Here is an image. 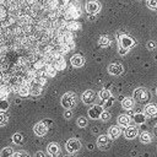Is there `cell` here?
Returning a JSON list of instances; mask_svg holds the SVG:
<instances>
[{
  "label": "cell",
  "instance_id": "obj_19",
  "mask_svg": "<svg viewBox=\"0 0 157 157\" xmlns=\"http://www.w3.org/2000/svg\"><path fill=\"white\" fill-rule=\"evenodd\" d=\"M56 67L54 66V65H50V64H47V66H45V69H44V72L49 76V77H53V76H55L56 75Z\"/></svg>",
  "mask_w": 157,
  "mask_h": 157
},
{
  "label": "cell",
  "instance_id": "obj_25",
  "mask_svg": "<svg viewBox=\"0 0 157 157\" xmlns=\"http://www.w3.org/2000/svg\"><path fill=\"white\" fill-rule=\"evenodd\" d=\"M12 155H13V151L11 147H4L0 151V157H12Z\"/></svg>",
  "mask_w": 157,
  "mask_h": 157
},
{
  "label": "cell",
  "instance_id": "obj_5",
  "mask_svg": "<svg viewBox=\"0 0 157 157\" xmlns=\"http://www.w3.org/2000/svg\"><path fill=\"white\" fill-rule=\"evenodd\" d=\"M65 147H66V151L69 152V153H75V152H77L80 148H81V142H80V140L78 139H70L67 142H66V145H65Z\"/></svg>",
  "mask_w": 157,
  "mask_h": 157
},
{
  "label": "cell",
  "instance_id": "obj_30",
  "mask_svg": "<svg viewBox=\"0 0 157 157\" xmlns=\"http://www.w3.org/2000/svg\"><path fill=\"white\" fill-rule=\"evenodd\" d=\"M134 120H135V123H137V124H142V123L145 121V115H144L142 113H136V114L134 115Z\"/></svg>",
  "mask_w": 157,
  "mask_h": 157
},
{
  "label": "cell",
  "instance_id": "obj_8",
  "mask_svg": "<svg viewBox=\"0 0 157 157\" xmlns=\"http://www.w3.org/2000/svg\"><path fill=\"white\" fill-rule=\"evenodd\" d=\"M102 113H103V108H102L101 105H98V104H94V105H92V107L88 109V117L92 118V119H98V118H101Z\"/></svg>",
  "mask_w": 157,
  "mask_h": 157
},
{
  "label": "cell",
  "instance_id": "obj_43",
  "mask_svg": "<svg viewBox=\"0 0 157 157\" xmlns=\"http://www.w3.org/2000/svg\"><path fill=\"white\" fill-rule=\"evenodd\" d=\"M112 102H113V99H112V98H109V102H107V104H105V107H109V105L112 104Z\"/></svg>",
  "mask_w": 157,
  "mask_h": 157
},
{
  "label": "cell",
  "instance_id": "obj_22",
  "mask_svg": "<svg viewBox=\"0 0 157 157\" xmlns=\"http://www.w3.org/2000/svg\"><path fill=\"white\" fill-rule=\"evenodd\" d=\"M121 105L124 109H131L134 107V99L130 98V97H126L121 101Z\"/></svg>",
  "mask_w": 157,
  "mask_h": 157
},
{
  "label": "cell",
  "instance_id": "obj_23",
  "mask_svg": "<svg viewBox=\"0 0 157 157\" xmlns=\"http://www.w3.org/2000/svg\"><path fill=\"white\" fill-rule=\"evenodd\" d=\"M12 141H13V144H16V145H22V144L25 142V136H23V134L16 132V134L12 136Z\"/></svg>",
  "mask_w": 157,
  "mask_h": 157
},
{
  "label": "cell",
  "instance_id": "obj_16",
  "mask_svg": "<svg viewBox=\"0 0 157 157\" xmlns=\"http://www.w3.org/2000/svg\"><path fill=\"white\" fill-rule=\"evenodd\" d=\"M130 121H131V119H130V117L126 115V114H123V115H120V117L118 118V123H119V125H121V126H129V125H130Z\"/></svg>",
  "mask_w": 157,
  "mask_h": 157
},
{
  "label": "cell",
  "instance_id": "obj_14",
  "mask_svg": "<svg viewBox=\"0 0 157 157\" xmlns=\"http://www.w3.org/2000/svg\"><path fill=\"white\" fill-rule=\"evenodd\" d=\"M124 135H125L126 139H134V137H136L137 136V128L130 126V125L126 126V129L124 131Z\"/></svg>",
  "mask_w": 157,
  "mask_h": 157
},
{
  "label": "cell",
  "instance_id": "obj_31",
  "mask_svg": "<svg viewBox=\"0 0 157 157\" xmlns=\"http://www.w3.org/2000/svg\"><path fill=\"white\" fill-rule=\"evenodd\" d=\"M9 105H10V104H9V102H7L5 98H1V99H0V110H2V112H4V110H7V109H9Z\"/></svg>",
  "mask_w": 157,
  "mask_h": 157
},
{
  "label": "cell",
  "instance_id": "obj_45",
  "mask_svg": "<svg viewBox=\"0 0 157 157\" xmlns=\"http://www.w3.org/2000/svg\"><path fill=\"white\" fill-rule=\"evenodd\" d=\"M156 130H157V124H156Z\"/></svg>",
  "mask_w": 157,
  "mask_h": 157
},
{
  "label": "cell",
  "instance_id": "obj_1",
  "mask_svg": "<svg viewBox=\"0 0 157 157\" xmlns=\"http://www.w3.org/2000/svg\"><path fill=\"white\" fill-rule=\"evenodd\" d=\"M81 15V6L77 0H71L69 5L64 10V18L65 21H74Z\"/></svg>",
  "mask_w": 157,
  "mask_h": 157
},
{
  "label": "cell",
  "instance_id": "obj_42",
  "mask_svg": "<svg viewBox=\"0 0 157 157\" xmlns=\"http://www.w3.org/2000/svg\"><path fill=\"white\" fill-rule=\"evenodd\" d=\"M34 157H45V155L42 152V151H38L37 153H36V156Z\"/></svg>",
  "mask_w": 157,
  "mask_h": 157
},
{
  "label": "cell",
  "instance_id": "obj_6",
  "mask_svg": "<svg viewBox=\"0 0 157 157\" xmlns=\"http://www.w3.org/2000/svg\"><path fill=\"white\" fill-rule=\"evenodd\" d=\"M134 45H135V40H134V38H131V37L128 36V34L119 36V47L130 49V48H132Z\"/></svg>",
  "mask_w": 157,
  "mask_h": 157
},
{
  "label": "cell",
  "instance_id": "obj_20",
  "mask_svg": "<svg viewBox=\"0 0 157 157\" xmlns=\"http://www.w3.org/2000/svg\"><path fill=\"white\" fill-rule=\"evenodd\" d=\"M66 27H67V29H70V31H78V29H81V25L77 22V21H67V23H66Z\"/></svg>",
  "mask_w": 157,
  "mask_h": 157
},
{
  "label": "cell",
  "instance_id": "obj_27",
  "mask_svg": "<svg viewBox=\"0 0 157 157\" xmlns=\"http://www.w3.org/2000/svg\"><path fill=\"white\" fill-rule=\"evenodd\" d=\"M98 44L101 47H108L110 44V40H109V38L107 36H101L99 39H98Z\"/></svg>",
  "mask_w": 157,
  "mask_h": 157
},
{
  "label": "cell",
  "instance_id": "obj_21",
  "mask_svg": "<svg viewBox=\"0 0 157 157\" xmlns=\"http://www.w3.org/2000/svg\"><path fill=\"white\" fill-rule=\"evenodd\" d=\"M17 92H18L20 96L26 97V96H28V94L31 93V87L27 86V85H22V86L18 87V91H17Z\"/></svg>",
  "mask_w": 157,
  "mask_h": 157
},
{
  "label": "cell",
  "instance_id": "obj_40",
  "mask_svg": "<svg viewBox=\"0 0 157 157\" xmlns=\"http://www.w3.org/2000/svg\"><path fill=\"white\" fill-rule=\"evenodd\" d=\"M72 117V112L70 110V109H66L65 112H64V118L65 119H70Z\"/></svg>",
  "mask_w": 157,
  "mask_h": 157
},
{
  "label": "cell",
  "instance_id": "obj_17",
  "mask_svg": "<svg viewBox=\"0 0 157 157\" xmlns=\"http://www.w3.org/2000/svg\"><path fill=\"white\" fill-rule=\"evenodd\" d=\"M145 113L150 117H155L157 114V105L156 104H147L145 108Z\"/></svg>",
  "mask_w": 157,
  "mask_h": 157
},
{
  "label": "cell",
  "instance_id": "obj_9",
  "mask_svg": "<svg viewBox=\"0 0 157 157\" xmlns=\"http://www.w3.org/2000/svg\"><path fill=\"white\" fill-rule=\"evenodd\" d=\"M96 99V93L92 90H87L82 93V102L85 104H92Z\"/></svg>",
  "mask_w": 157,
  "mask_h": 157
},
{
  "label": "cell",
  "instance_id": "obj_15",
  "mask_svg": "<svg viewBox=\"0 0 157 157\" xmlns=\"http://www.w3.org/2000/svg\"><path fill=\"white\" fill-rule=\"evenodd\" d=\"M108 135H109L112 139H117V137L120 135V128L117 126V125L110 126L109 130H108Z\"/></svg>",
  "mask_w": 157,
  "mask_h": 157
},
{
  "label": "cell",
  "instance_id": "obj_33",
  "mask_svg": "<svg viewBox=\"0 0 157 157\" xmlns=\"http://www.w3.org/2000/svg\"><path fill=\"white\" fill-rule=\"evenodd\" d=\"M77 125H78L80 128H85V126H87V119H86L85 117H80V118L77 119Z\"/></svg>",
  "mask_w": 157,
  "mask_h": 157
},
{
  "label": "cell",
  "instance_id": "obj_11",
  "mask_svg": "<svg viewBox=\"0 0 157 157\" xmlns=\"http://www.w3.org/2000/svg\"><path fill=\"white\" fill-rule=\"evenodd\" d=\"M123 70H124L123 69V65L121 64H118V63H113V64H110L108 66V72L112 74V75H115V76L120 75L123 72Z\"/></svg>",
  "mask_w": 157,
  "mask_h": 157
},
{
  "label": "cell",
  "instance_id": "obj_2",
  "mask_svg": "<svg viewBox=\"0 0 157 157\" xmlns=\"http://www.w3.org/2000/svg\"><path fill=\"white\" fill-rule=\"evenodd\" d=\"M76 103V96L74 92H66L61 97V105L65 109H71Z\"/></svg>",
  "mask_w": 157,
  "mask_h": 157
},
{
  "label": "cell",
  "instance_id": "obj_3",
  "mask_svg": "<svg viewBox=\"0 0 157 157\" xmlns=\"http://www.w3.org/2000/svg\"><path fill=\"white\" fill-rule=\"evenodd\" d=\"M134 99H136L140 103H145L150 99V92L144 87H139L134 91Z\"/></svg>",
  "mask_w": 157,
  "mask_h": 157
},
{
  "label": "cell",
  "instance_id": "obj_28",
  "mask_svg": "<svg viewBox=\"0 0 157 157\" xmlns=\"http://www.w3.org/2000/svg\"><path fill=\"white\" fill-rule=\"evenodd\" d=\"M10 93V88L5 85H0V97L1 98H6Z\"/></svg>",
  "mask_w": 157,
  "mask_h": 157
},
{
  "label": "cell",
  "instance_id": "obj_24",
  "mask_svg": "<svg viewBox=\"0 0 157 157\" xmlns=\"http://www.w3.org/2000/svg\"><path fill=\"white\" fill-rule=\"evenodd\" d=\"M140 140H141L144 144H148V142H151V140H152V135H151L150 132H147V131H144V132L140 135Z\"/></svg>",
  "mask_w": 157,
  "mask_h": 157
},
{
  "label": "cell",
  "instance_id": "obj_32",
  "mask_svg": "<svg viewBox=\"0 0 157 157\" xmlns=\"http://www.w3.org/2000/svg\"><path fill=\"white\" fill-rule=\"evenodd\" d=\"M69 2H70L69 0H58V10H65Z\"/></svg>",
  "mask_w": 157,
  "mask_h": 157
},
{
  "label": "cell",
  "instance_id": "obj_41",
  "mask_svg": "<svg viewBox=\"0 0 157 157\" xmlns=\"http://www.w3.org/2000/svg\"><path fill=\"white\" fill-rule=\"evenodd\" d=\"M126 53H128V49H126V48L119 47V54H120V55H125Z\"/></svg>",
  "mask_w": 157,
  "mask_h": 157
},
{
  "label": "cell",
  "instance_id": "obj_4",
  "mask_svg": "<svg viewBox=\"0 0 157 157\" xmlns=\"http://www.w3.org/2000/svg\"><path fill=\"white\" fill-rule=\"evenodd\" d=\"M101 11V4L97 0H88L86 2V12L88 15H97Z\"/></svg>",
  "mask_w": 157,
  "mask_h": 157
},
{
  "label": "cell",
  "instance_id": "obj_38",
  "mask_svg": "<svg viewBox=\"0 0 157 157\" xmlns=\"http://www.w3.org/2000/svg\"><path fill=\"white\" fill-rule=\"evenodd\" d=\"M109 118H110V114H109L108 112H103V113H102V115H101V119H102L103 121L109 120Z\"/></svg>",
  "mask_w": 157,
  "mask_h": 157
},
{
  "label": "cell",
  "instance_id": "obj_13",
  "mask_svg": "<svg viewBox=\"0 0 157 157\" xmlns=\"http://www.w3.org/2000/svg\"><path fill=\"white\" fill-rule=\"evenodd\" d=\"M47 151H48V153H49L50 156L56 157V156H59V153H60V146H59L56 142H52V144L48 145Z\"/></svg>",
  "mask_w": 157,
  "mask_h": 157
},
{
  "label": "cell",
  "instance_id": "obj_34",
  "mask_svg": "<svg viewBox=\"0 0 157 157\" xmlns=\"http://www.w3.org/2000/svg\"><path fill=\"white\" fill-rule=\"evenodd\" d=\"M147 6L152 10H157V0H146Z\"/></svg>",
  "mask_w": 157,
  "mask_h": 157
},
{
  "label": "cell",
  "instance_id": "obj_7",
  "mask_svg": "<svg viewBox=\"0 0 157 157\" xmlns=\"http://www.w3.org/2000/svg\"><path fill=\"white\" fill-rule=\"evenodd\" d=\"M97 145L102 150H108L112 145V137L109 135H101L97 139Z\"/></svg>",
  "mask_w": 157,
  "mask_h": 157
},
{
  "label": "cell",
  "instance_id": "obj_26",
  "mask_svg": "<svg viewBox=\"0 0 157 157\" xmlns=\"http://www.w3.org/2000/svg\"><path fill=\"white\" fill-rule=\"evenodd\" d=\"M98 96H99V98H101L102 101H108V99L110 98V92H109L108 90L103 88V90H101V91H99Z\"/></svg>",
  "mask_w": 157,
  "mask_h": 157
},
{
  "label": "cell",
  "instance_id": "obj_39",
  "mask_svg": "<svg viewBox=\"0 0 157 157\" xmlns=\"http://www.w3.org/2000/svg\"><path fill=\"white\" fill-rule=\"evenodd\" d=\"M10 0H0V9H5L6 6H9Z\"/></svg>",
  "mask_w": 157,
  "mask_h": 157
},
{
  "label": "cell",
  "instance_id": "obj_35",
  "mask_svg": "<svg viewBox=\"0 0 157 157\" xmlns=\"http://www.w3.org/2000/svg\"><path fill=\"white\" fill-rule=\"evenodd\" d=\"M34 81H37L40 86H45V85H47V78H45V77H43V76H38Z\"/></svg>",
  "mask_w": 157,
  "mask_h": 157
},
{
  "label": "cell",
  "instance_id": "obj_44",
  "mask_svg": "<svg viewBox=\"0 0 157 157\" xmlns=\"http://www.w3.org/2000/svg\"><path fill=\"white\" fill-rule=\"evenodd\" d=\"M1 80H2V74L0 72V81H1Z\"/></svg>",
  "mask_w": 157,
  "mask_h": 157
},
{
  "label": "cell",
  "instance_id": "obj_18",
  "mask_svg": "<svg viewBox=\"0 0 157 157\" xmlns=\"http://www.w3.org/2000/svg\"><path fill=\"white\" fill-rule=\"evenodd\" d=\"M40 92H42V86H40L37 81H34V83L32 82V86H31V94L38 96V94H40Z\"/></svg>",
  "mask_w": 157,
  "mask_h": 157
},
{
  "label": "cell",
  "instance_id": "obj_12",
  "mask_svg": "<svg viewBox=\"0 0 157 157\" xmlns=\"http://www.w3.org/2000/svg\"><path fill=\"white\" fill-rule=\"evenodd\" d=\"M70 63H71L72 66H75V67H80V66H82V65L85 64V58H83L82 55H80V54H75V55L71 56Z\"/></svg>",
  "mask_w": 157,
  "mask_h": 157
},
{
  "label": "cell",
  "instance_id": "obj_29",
  "mask_svg": "<svg viewBox=\"0 0 157 157\" xmlns=\"http://www.w3.org/2000/svg\"><path fill=\"white\" fill-rule=\"evenodd\" d=\"M7 121H9V115L1 110V112H0V126L6 125V124H7Z\"/></svg>",
  "mask_w": 157,
  "mask_h": 157
},
{
  "label": "cell",
  "instance_id": "obj_36",
  "mask_svg": "<svg viewBox=\"0 0 157 157\" xmlns=\"http://www.w3.org/2000/svg\"><path fill=\"white\" fill-rule=\"evenodd\" d=\"M12 157H29V155L27 152H25V151H18V152L13 153Z\"/></svg>",
  "mask_w": 157,
  "mask_h": 157
},
{
  "label": "cell",
  "instance_id": "obj_10",
  "mask_svg": "<svg viewBox=\"0 0 157 157\" xmlns=\"http://www.w3.org/2000/svg\"><path fill=\"white\" fill-rule=\"evenodd\" d=\"M33 131H34V134L38 135V136H44V135L47 134V131H48V128H47V125H45L43 121H39V123H37V124L34 125Z\"/></svg>",
  "mask_w": 157,
  "mask_h": 157
},
{
  "label": "cell",
  "instance_id": "obj_37",
  "mask_svg": "<svg viewBox=\"0 0 157 157\" xmlns=\"http://www.w3.org/2000/svg\"><path fill=\"white\" fill-rule=\"evenodd\" d=\"M155 48H156L155 40H148V42H147V49H148V50H153Z\"/></svg>",
  "mask_w": 157,
  "mask_h": 157
}]
</instances>
